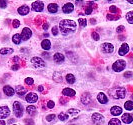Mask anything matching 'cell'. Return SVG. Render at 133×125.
Segmentation results:
<instances>
[{"label": "cell", "instance_id": "57", "mask_svg": "<svg viewBox=\"0 0 133 125\" xmlns=\"http://www.w3.org/2000/svg\"><path fill=\"white\" fill-rule=\"evenodd\" d=\"M48 35H49V34H48V33H44V36H45V37H48Z\"/></svg>", "mask_w": 133, "mask_h": 125}, {"label": "cell", "instance_id": "11", "mask_svg": "<svg viewBox=\"0 0 133 125\" xmlns=\"http://www.w3.org/2000/svg\"><path fill=\"white\" fill-rule=\"evenodd\" d=\"M101 48L104 53H112L114 51V46L111 43H103L101 45Z\"/></svg>", "mask_w": 133, "mask_h": 125}, {"label": "cell", "instance_id": "25", "mask_svg": "<svg viewBox=\"0 0 133 125\" xmlns=\"http://www.w3.org/2000/svg\"><path fill=\"white\" fill-rule=\"evenodd\" d=\"M12 41L15 44H20V42L22 41V38H21V34H14L12 36Z\"/></svg>", "mask_w": 133, "mask_h": 125}, {"label": "cell", "instance_id": "59", "mask_svg": "<svg viewBox=\"0 0 133 125\" xmlns=\"http://www.w3.org/2000/svg\"><path fill=\"white\" fill-rule=\"evenodd\" d=\"M13 125H16V124H13Z\"/></svg>", "mask_w": 133, "mask_h": 125}, {"label": "cell", "instance_id": "28", "mask_svg": "<svg viewBox=\"0 0 133 125\" xmlns=\"http://www.w3.org/2000/svg\"><path fill=\"white\" fill-rule=\"evenodd\" d=\"M13 53V49L12 48H2L0 49V54L5 55V54H11Z\"/></svg>", "mask_w": 133, "mask_h": 125}, {"label": "cell", "instance_id": "48", "mask_svg": "<svg viewBox=\"0 0 133 125\" xmlns=\"http://www.w3.org/2000/svg\"><path fill=\"white\" fill-rule=\"evenodd\" d=\"M42 25H43V26H42V28H43L44 30H47V29H48V27H49V24H48L47 22H44Z\"/></svg>", "mask_w": 133, "mask_h": 125}, {"label": "cell", "instance_id": "46", "mask_svg": "<svg viewBox=\"0 0 133 125\" xmlns=\"http://www.w3.org/2000/svg\"><path fill=\"white\" fill-rule=\"evenodd\" d=\"M52 34H53L54 36H55V35H57V34H58V27L54 26L53 28H52Z\"/></svg>", "mask_w": 133, "mask_h": 125}, {"label": "cell", "instance_id": "36", "mask_svg": "<svg viewBox=\"0 0 133 125\" xmlns=\"http://www.w3.org/2000/svg\"><path fill=\"white\" fill-rule=\"evenodd\" d=\"M53 78L55 81H57V82H61V80H62V78H61V74L58 72H56L55 74H54Z\"/></svg>", "mask_w": 133, "mask_h": 125}, {"label": "cell", "instance_id": "51", "mask_svg": "<svg viewBox=\"0 0 133 125\" xmlns=\"http://www.w3.org/2000/svg\"><path fill=\"white\" fill-rule=\"evenodd\" d=\"M38 91H40V92H42V91H43V86L42 85L38 86Z\"/></svg>", "mask_w": 133, "mask_h": 125}, {"label": "cell", "instance_id": "4", "mask_svg": "<svg viewBox=\"0 0 133 125\" xmlns=\"http://www.w3.org/2000/svg\"><path fill=\"white\" fill-rule=\"evenodd\" d=\"M126 67V62L124 60H117L115 61L112 65V69L115 72H121Z\"/></svg>", "mask_w": 133, "mask_h": 125}, {"label": "cell", "instance_id": "40", "mask_svg": "<svg viewBox=\"0 0 133 125\" xmlns=\"http://www.w3.org/2000/svg\"><path fill=\"white\" fill-rule=\"evenodd\" d=\"M12 25H13L14 28H18L20 25V22H19V20H17V19H15L12 21Z\"/></svg>", "mask_w": 133, "mask_h": 125}, {"label": "cell", "instance_id": "56", "mask_svg": "<svg viewBox=\"0 0 133 125\" xmlns=\"http://www.w3.org/2000/svg\"><path fill=\"white\" fill-rule=\"evenodd\" d=\"M128 2H129L130 4H133V0H128Z\"/></svg>", "mask_w": 133, "mask_h": 125}, {"label": "cell", "instance_id": "26", "mask_svg": "<svg viewBox=\"0 0 133 125\" xmlns=\"http://www.w3.org/2000/svg\"><path fill=\"white\" fill-rule=\"evenodd\" d=\"M36 107L34 105H29L28 107L26 108V111L28 114H30V115H34L35 113H36Z\"/></svg>", "mask_w": 133, "mask_h": 125}, {"label": "cell", "instance_id": "39", "mask_svg": "<svg viewBox=\"0 0 133 125\" xmlns=\"http://www.w3.org/2000/svg\"><path fill=\"white\" fill-rule=\"evenodd\" d=\"M109 10H110V12H111V13H117V12H119L118 8H117L116 6H110Z\"/></svg>", "mask_w": 133, "mask_h": 125}, {"label": "cell", "instance_id": "41", "mask_svg": "<svg viewBox=\"0 0 133 125\" xmlns=\"http://www.w3.org/2000/svg\"><path fill=\"white\" fill-rule=\"evenodd\" d=\"M54 105H55V103H54L52 100H49V101L47 102V107H48V108H50V109H51V108H53Z\"/></svg>", "mask_w": 133, "mask_h": 125}, {"label": "cell", "instance_id": "32", "mask_svg": "<svg viewBox=\"0 0 133 125\" xmlns=\"http://www.w3.org/2000/svg\"><path fill=\"white\" fill-rule=\"evenodd\" d=\"M126 19H127V21H128V23L133 24V10L126 14Z\"/></svg>", "mask_w": 133, "mask_h": 125}, {"label": "cell", "instance_id": "7", "mask_svg": "<svg viewBox=\"0 0 133 125\" xmlns=\"http://www.w3.org/2000/svg\"><path fill=\"white\" fill-rule=\"evenodd\" d=\"M31 36H32V31H31V29H30V28L25 27V28H23V29H22V32H21V38H22L23 41L28 40Z\"/></svg>", "mask_w": 133, "mask_h": 125}, {"label": "cell", "instance_id": "15", "mask_svg": "<svg viewBox=\"0 0 133 125\" xmlns=\"http://www.w3.org/2000/svg\"><path fill=\"white\" fill-rule=\"evenodd\" d=\"M129 51V46H128V44L126 43H123L121 47H120L119 51H118V54H119L120 56H124V55H126L127 53Z\"/></svg>", "mask_w": 133, "mask_h": 125}, {"label": "cell", "instance_id": "21", "mask_svg": "<svg viewBox=\"0 0 133 125\" xmlns=\"http://www.w3.org/2000/svg\"><path fill=\"white\" fill-rule=\"evenodd\" d=\"M53 59L56 63H61V62H63V61H64L65 57H64V55H63V54H61V53H55V54H54V56H53Z\"/></svg>", "mask_w": 133, "mask_h": 125}, {"label": "cell", "instance_id": "5", "mask_svg": "<svg viewBox=\"0 0 133 125\" xmlns=\"http://www.w3.org/2000/svg\"><path fill=\"white\" fill-rule=\"evenodd\" d=\"M31 64L35 67V68H42V67H44L45 66V62H44V60L41 59L40 57H32L31 58Z\"/></svg>", "mask_w": 133, "mask_h": 125}, {"label": "cell", "instance_id": "43", "mask_svg": "<svg viewBox=\"0 0 133 125\" xmlns=\"http://www.w3.org/2000/svg\"><path fill=\"white\" fill-rule=\"evenodd\" d=\"M132 72H131V71H127V72H125L124 73V77H125V78H131V77H132Z\"/></svg>", "mask_w": 133, "mask_h": 125}, {"label": "cell", "instance_id": "42", "mask_svg": "<svg viewBox=\"0 0 133 125\" xmlns=\"http://www.w3.org/2000/svg\"><path fill=\"white\" fill-rule=\"evenodd\" d=\"M92 38H93L95 41H98V40L100 39V37H99V35H98V33H96V32H93L92 33Z\"/></svg>", "mask_w": 133, "mask_h": 125}, {"label": "cell", "instance_id": "44", "mask_svg": "<svg viewBox=\"0 0 133 125\" xmlns=\"http://www.w3.org/2000/svg\"><path fill=\"white\" fill-rule=\"evenodd\" d=\"M125 30V28H124V26L123 25H120L119 27H117V29H116V31L118 33H121V32H123Z\"/></svg>", "mask_w": 133, "mask_h": 125}, {"label": "cell", "instance_id": "6", "mask_svg": "<svg viewBox=\"0 0 133 125\" xmlns=\"http://www.w3.org/2000/svg\"><path fill=\"white\" fill-rule=\"evenodd\" d=\"M92 121H93L95 124L102 125L104 123V116L100 113H93L92 114Z\"/></svg>", "mask_w": 133, "mask_h": 125}, {"label": "cell", "instance_id": "31", "mask_svg": "<svg viewBox=\"0 0 133 125\" xmlns=\"http://www.w3.org/2000/svg\"><path fill=\"white\" fill-rule=\"evenodd\" d=\"M69 115H71V116H76V115H78L80 113V111L78 109H74V108H71V109H69L68 112H67Z\"/></svg>", "mask_w": 133, "mask_h": 125}, {"label": "cell", "instance_id": "50", "mask_svg": "<svg viewBox=\"0 0 133 125\" xmlns=\"http://www.w3.org/2000/svg\"><path fill=\"white\" fill-rule=\"evenodd\" d=\"M18 68H19L18 64H14V66H12V70H17Z\"/></svg>", "mask_w": 133, "mask_h": 125}, {"label": "cell", "instance_id": "14", "mask_svg": "<svg viewBox=\"0 0 133 125\" xmlns=\"http://www.w3.org/2000/svg\"><path fill=\"white\" fill-rule=\"evenodd\" d=\"M3 92L5 93V95H7L8 97H11V96H13V95H14L15 90H14L11 86L5 85L4 87H3Z\"/></svg>", "mask_w": 133, "mask_h": 125}, {"label": "cell", "instance_id": "29", "mask_svg": "<svg viewBox=\"0 0 133 125\" xmlns=\"http://www.w3.org/2000/svg\"><path fill=\"white\" fill-rule=\"evenodd\" d=\"M124 107H125V109H126V110H129V111L133 110V101H131V100L126 101V102H125V104H124Z\"/></svg>", "mask_w": 133, "mask_h": 125}, {"label": "cell", "instance_id": "18", "mask_svg": "<svg viewBox=\"0 0 133 125\" xmlns=\"http://www.w3.org/2000/svg\"><path fill=\"white\" fill-rule=\"evenodd\" d=\"M110 112L114 116H118L120 114H122V108L120 106H113V107H111Z\"/></svg>", "mask_w": 133, "mask_h": 125}, {"label": "cell", "instance_id": "9", "mask_svg": "<svg viewBox=\"0 0 133 125\" xmlns=\"http://www.w3.org/2000/svg\"><path fill=\"white\" fill-rule=\"evenodd\" d=\"M10 114V109L8 106H1L0 107V119H4L8 117Z\"/></svg>", "mask_w": 133, "mask_h": 125}, {"label": "cell", "instance_id": "47", "mask_svg": "<svg viewBox=\"0 0 133 125\" xmlns=\"http://www.w3.org/2000/svg\"><path fill=\"white\" fill-rule=\"evenodd\" d=\"M25 123H26V125H34L32 119H25Z\"/></svg>", "mask_w": 133, "mask_h": 125}, {"label": "cell", "instance_id": "45", "mask_svg": "<svg viewBox=\"0 0 133 125\" xmlns=\"http://www.w3.org/2000/svg\"><path fill=\"white\" fill-rule=\"evenodd\" d=\"M6 6H7V1L1 0V1H0V7H1V8H5Z\"/></svg>", "mask_w": 133, "mask_h": 125}, {"label": "cell", "instance_id": "58", "mask_svg": "<svg viewBox=\"0 0 133 125\" xmlns=\"http://www.w3.org/2000/svg\"><path fill=\"white\" fill-rule=\"evenodd\" d=\"M132 99H133V94H132Z\"/></svg>", "mask_w": 133, "mask_h": 125}, {"label": "cell", "instance_id": "20", "mask_svg": "<svg viewBox=\"0 0 133 125\" xmlns=\"http://www.w3.org/2000/svg\"><path fill=\"white\" fill-rule=\"evenodd\" d=\"M26 92H27V89H25L23 86L18 85L15 87V93H16L17 95H19V96H23Z\"/></svg>", "mask_w": 133, "mask_h": 125}, {"label": "cell", "instance_id": "16", "mask_svg": "<svg viewBox=\"0 0 133 125\" xmlns=\"http://www.w3.org/2000/svg\"><path fill=\"white\" fill-rule=\"evenodd\" d=\"M125 124H130L133 121V117L130 113H124L122 115V119H121Z\"/></svg>", "mask_w": 133, "mask_h": 125}, {"label": "cell", "instance_id": "12", "mask_svg": "<svg viewBox=\"0 0 133 125\" xmlns=\"http://www.w3.org/2000/svg\"><path fill=\"white\" fill-rule=\"evenodd\" d=\"M74 10V5L72 3H70V2H68L66 4H64L63 7H62V11L64 12V13H71L72 11Z\"/></svg>", "mask_w": 133, "mask_h": 125}, {"label": "cell", "instance_id": "54", "mask_svg": "<svg viewBox=\"0 0 133 125\" xmlns=\"http://www.w3.org/2000/svg\"><path fill=\"white\" fill-rule=\"evenodd\" d=\"M43 56H47V58L49 57V54L48 53H43Z\"/></svg>", "mask_w": 133, "mask_h": 125}, {"label": "cell", "instance_id": "33", "mask_svg": "<svg viewBox=\"0 0 133 125\" xmlns=\"http://www.w3.org/2000/svg\"><path fill=\"white\" fill-rule=\"evenodd\" d=\"M58 118L61 121H66L67 119H68V114H66V113H60L59 115H58Z\"/></svg>", "mask_w": 133, "mask_h": 125}, {"label": "cell", "instance_id": "27", "mask_svg": "<svg viewBox=\"0 0 133 125\" xmlns=\"http://www.w3.org/2000/svg\"><path fill=\"white\" fill-rule=\"evenodd\" d=\"M66 81L69 83V84H73L74 82H75V77H74L73 74H71V73L67 74L66 75Z\"/></svg>", "mask_w": 133, "mask_h": 125}, {"label": "cell", "instance_id": "30", "mask_svg": "<svg viewBox=\"0 0 133 125\" xmlns=\"http://www.w3.org/2000/svg\"><path fill=\"white\" fill-rule=\"evenodd\" d=\"M108 125H121V121L117 118H112L108 122Z\"/></svg>", "mask_w": 133, "mask_h": 125}, {"label": "cell", "instance_id": "49", "mask_svg": "<svg viewBox=\"0 0 133 125\" xmlns=\"http://www.w3.org/2000/svg\"><path fill=\"white\" fill-rule=\"evenodd\" d=\"M66 102H67L66 99H64V98H61V99H60V103H61V104H65Z\"/></svg>", "mask_w": 133, "mask_h": 125}, {"label": "cell", "instance_id": "52", "mask_svg": "<svg viewBox=\"0 0 133 125\" xmlns=\"http://www.w3.org/2000/svg\"><path fill=\"white\" fill-rule=\"evenodd\" d=\"M5 121H3V120H0V125H5Z\"/></svg>", "mask_w": 133, "mask_h": 125}, {"label": "cell", "instance_id": "1", "mask_svg": "<svg viewBox=\"0 0 133 125\" xmlns=\"http://www.w3.org/2000/svg\"><path fill=\"white\" fill-rule=\"evenodd\" d=\"M59 29L63 34H70V33L75 32L76 30V23L73 20L69 19H63L60 21L59 23Z\"/></svg>", "mask_w": 133, "mask_h": 125}, {"label": "cell", "instance_id": "17", "mask_svg": "<svg viewBox=\"0 0 133 125\" xmlns=\"http://www.w3.org/2000/svg\"><path fill=\"white\" fill-rule=\"evenodd\" d=\"M97 100L99 101V103H101V104H106L107 102H108V98H107V96L103 92L98 93V95H97Z\"/></svg>", "mask_w": 133, "mask_h": 125}, {"label": "cell", "instance_id": "22", "mask_svg": "<svg viewBox=\"0 0 133 125\" xmlns=\"http://www.w3.org/2000/svg\"><path fill=\"white\" fill-rule=\"evenodd\" d=\"M18 13L20 15H27V14L29 13V7L27 6V5H22V6H20L18 8Z\"/></svg>", "mask_w": 133, "mask_h": 125}, {"label": "cell", "instance_id": "24", "mask_svg": "<svg viewBox=\"0 0 133 125\" xmlns=\"http://www.w3.org/2000/svg\"><path fill=\"white\" fill-rule=\"evenodd\" d=\"M41 47L44 49V50H49L51 48V42L50 40L48 39H44L42 42H41Z\"/></svg>", "mask_w": 133, "mask_h": 125}, {"label": "cell", "instance_id": "38", "mask_svg": "<svg viewBox=\"0 0 133 125\" xmlns=\"http://www.w3.org/2000/svg\"><path fill=\"white\" fill-rule=\"evenodd\" d=\"M55 118H56L55 114H49V115H47L46 120H47V121H49V122H51V121H53Z\"/></svg>", "mask_w": 133, "mask_h": 125}, {"label": "cell", "instance_id": "35", "mask_svg": "<svg viewBox=\"0 0 133 125\" xmlns=\"http://www.w3.org/2000/svg\"><path fill=\"white\" fill-rule=\"evenodd\" d=\"M119 15H112V14H108L107 15V19L108 20H117L119 19Z\"/></svg>", "mask_w": 133, "mask_h": 125}, {"label": "cell", "instance_id": "2", "mask_svg": "<svg viewBox=\"0 0 133 125\" xmlns=\"http://www.w3.org/2000/svg\"><path fill=\"white\" fill-rule=\"evenodd\" d=\"M109 95L114 99H123L126 95V90L123 87H114L109 90Z\"/></svg>", "mask_w": 133, "mask_h": 125}, {"label": "cell", "instance_id": "53", "mask_svg": "<svg viewBox=\"0 0 133 125\" xmlns=\"http://www.w3.org/2000/svg\"><path fill=\"white\" fill-rule=\"evenodd\" d=\"M14 122H15V120H14V119H10V120L8 121V123H14Z\"/></svg>", "mask_w": 133, "mask_h": 125}, {"label": "cell", "instance_id": "37", "mask_svg": "<svg viewBox=\"0 0 133 125\" xmlns=\"http://www.w3.org/2000/svg\"><path fill=\"white\" fill-rule=\"evenodd\" d=\"M25 83H26L27 85H33L34 80L31 78V77H27V78L25 79Z\"/></svg>", "mask_w": 133, "mask_h": 125}, {"label": "cell", "instance_id": "19", "mask_svg": "<svg viewBox=\"0 0 133 125\" xmlns=\"http://www.w3.org/2000/svg\"><path fill=\"white\" fill-rule=\"evenodd\" d=\"M62 94H63V95H65V96L73 97V96H75L76 92L74 91L73 89H71V88H64V89L62 90Z\"/></svg>", "mask_w": 133, "mask_h": 125}, {"label": "cell", "instance_id": "55", "mask_svg": "<svg viewBox=\"0 0 133 125\" xmlns=\"http://www.w3.org/2000/svg\"><path fill=\"white\" fill-rule=\"evenodd\" d=\"M90 22H91L92 24H94V23H96V21H95L94 19H91V20H90Z\"/></svg>", "mask_w": 133, "mask_h": 125}, {"label": "cell", "instance_id": "13", "mask_svg": "<svg viewBox=\"0 0 133 125\" xmlns=\"http://www.w3.org/2000/svg\"><path fill=\"white\" fill-rule=\"evenodd\" d=\"M81 102L84 104V105H88L90 102H91V95H90V93L88 92H85L83 95H82V97H81Z\"/></svg>", "mask_w": 133, "mask_h": 125}, {"label": "cell", "instance_id": "10", "mask_svg": "<svg viewBox=\"0 0 133 125\" xmlns=\"http://www.w3.org/2000/svg\"><path fill=\"white\" fill-rule=\"evenodd\" d=\"M25 99H26L27 102H29V103H35L38 100V95L34 92H30L26 95Z\"/></svg>", "mask_w": 133, "mask_h": 125}, {"label": "cell", "instance_id": "34", "mask_svg": "<svg viewBox=\"0 0 133 125\" xmlns=\"http://www.w3.org/2000/svg\"><path fill=\"white\" fill-rule=\"evenodd\" d=\"M78 23H79L80 26L85 27L87 25V20L85 19V18H79V20H78Z\"/></svg>", "mask_w": 133, "mask_h": 125}, {"label": "cell", "instance_id": "23", "mask_svg": "<svg viewBox=\"0 0 133 125\" xmlns=\"http://www.w3.org/2000/svg\"><path fill=\"white\" fill-rule=\"evenodd\" d=\"M47 9L50 13H56L58 11V5L56 3H50L48 6H47Z\"/></svg>", "mask_w": 133, "mask_h": 125}, {"label": "cell", "instance_id": "8", "mask_svg": "<svg viewBox=\"0 0 133 125\" xmlns=\"http://www.w3.org/2000/svg\"><path fill=\"white\" fill-rule=\"evenodd\" d=\"M31 7L34 11H37V12H41L44 8V3L42 1H35L31 4Z\"/></svg>", "mask_w": 133, "mask_h": 125}, {"label": "cell", "instance_id": "3", "mask_svg": "<svg viewBox=\"0 0 133 125\" xmlns=\"http://www.w3.org/2000/svg\"><path fill=\"white\" fill-rule=\"evenodd\" d=\"M13 110H14V114H15V116L16 117H22L23 116V111H24V109H23V106L21 105V103L18 102V101H15L13 103Z\"/></svg>", "mask_w": 133, "mask_h": 125}]
</instances>
